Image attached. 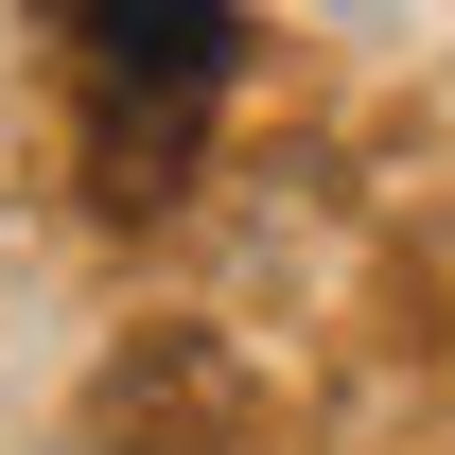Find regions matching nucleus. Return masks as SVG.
I'll return each mask as SVG.
<instances>
[{"label":"nucleus","instance_id":"obj_1","mask_svg":"<svg viewBox=\"0 0 455 455\" xmlns=\"http://www.w3.org/2000/svg\"><path fill=\"white\" fill-rule=\"evenodd\" d=\"M245 438V350L211 315H140L88 368V455H228Z\"/></svg>","mask_w":455,"mask_h":455},{"label":"nucleus","instance_id":"obj_2","mask_svg":"<svg viewBox=\"0 0 455 455\" xmlns=\"http://www.w3.org/2000/svg\"><path fill=\"white\" fill-rule=\"evenodd\" d=\"M88 53L140 106H211L228 88V0H88Z\"/></svg>","mask_w":455,"mask_h":455},{"label":"nucleus","instance_id":"obj_3","mask_svg":"<svg viewBox=\"0 0 455 455\" xmlns=\"http://www.w3.org/2000/svg\"><path fill=\"white\" fill-rule=\"evenodd\" d=\"M193 140H211V106H140V88H106L88 106V211H175L193 193Z\"/></svg>","mask_w":455,"mask_h":455},{"label":"nucleus","instance_id":"obj_4","mask_svg":"<svg viewBox=\"0 0 455 455\" xmlns=\"http://www.w3.org/2000/svg\"><path fill=\"white\" fill-rule=\"evenodd\" d=\"M36 18H70V36H88V0H36Z\"/></svg>","mask_w":455,"mask_h":455}]
</instances>
